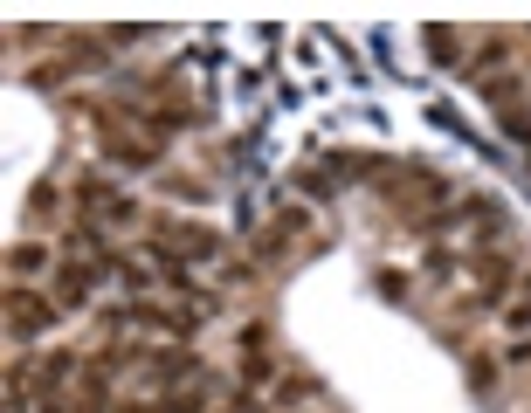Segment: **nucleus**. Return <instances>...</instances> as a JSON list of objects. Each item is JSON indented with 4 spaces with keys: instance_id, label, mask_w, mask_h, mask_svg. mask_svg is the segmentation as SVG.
<instances>
[{
    "instance_id": "9",
    "label": "nucleus",
    "mask_w": 531,
    "mask_h": 413,
    "mask_svg": "<svg viewBox=\"0 0 531 413\" xmlns=\"http://www.w3.org/2000/svg\"><path fill=\"white\" fill-rule=\"evenodd\" d=\"M56 207H63L56 180H35V186H28V214H56Z\"/></svg>"
},
{
    "instance_id": "10",
    "label": "nucleus",
    "mask_w": 531,
    "mask_h": 413,
    "mask_svg": "<svg viewBox=\"0 0 531 413\" xmlns=\"http://www.w3.org/2000/svg\"><path fill=\"white\" fill-rule=\"evenodd\" d=\"M304 393H318V379H297V372H290V379L276 386V407H297Z\"/></svg>"
},
{
    "instance_id": "2",
    "label": "nucleus",
    "mask_w": 531,
    "mask_h": 413,
    "mask_svg": "<svg viewBox=\"0 0 531 413\" xmlns=\"http://www.w3.org/2000/svg\"><path fill=\"white\" fill-rule=\"evenodd\" d=\"M48 317H56V304H48V296H35V290H7V331L21 337V345H28V337H42L48 331Z\"/></svg>"
},
{
    "instance_id": "13",
    "label": "nucleus",
    "mask_w": 531,
    "mask_h": 413,
    "mask_svg": "<svg viewBox=\"0 0 531 413\" xmlns=\"http://www.w3.org/2000/svg\"><path fill=\"white\" fill-rule=\"evenodd\" d=\"M484 97H490V104H511L517 83H511V77H484Z\"/></svg>"
},
{
    "instance_id": "5",
    "label": "nucleus",
    "mask_w": 531,
    "mask_h": 413,
    "mask_svg": "<svg viewBox=\"0 0 531 413\" xmlns=\"http://www.w3.org/2000/svg\"><path fill=\"white\" fill-rule=\"evenodd\" d=\"M110 200H118V193H110L104 172H77V207H83V214H110Z\"/></svg>"
},
{
    "instance_id": "7",
    "label": "nucleus",
    "mask_w": 531,
    "mask_h": 413,
    "mask_svg": "<svg viewBox=\"0 0 531 413\" xmlns=\"http://www.w3.org/2000/svg\"><path fill=\"white\" fill-rule=\"evenodd\" d=\"M469 269H476V275L490 283V296H497L504 283H511V262H504V255H469Z\"/></svg>"
},
{
    "instance_id": "8",
    "label": "nucleus",
    "mask_w": 531,
    "mask_h": 413,
    "mask_svg": "<svg viewBox=\"0 0 531 413\" xmlns=\"http://www.w3.org/2000/svg\"><path fill=\"white\" fill-rule=\"evenodd\" d=\"M511 48H517V42H511V35H490V42H484V48H476V62H469V77H484L490 62H504V56H511Z\"/></svg>"
},
{
    "instance_id": "6",
    "label": "nucleus",
    "mask_w": 531,
    "mask_h": 413,
    "mask_svg": "<svg viewBox=\"0 0 531 413\" xmlns=\"http://www.w3.org/2000/svg\"><path fill=\"white\" fill-rule=\"evenodd\" d=\"M35 269H48V248L42 242H15V248H7V275H15V283H21V275H35Z\"/></svg>"
},
{
    "instance_id": "12",
    "label": "nucleus",
    "mask_w": 531,
    "mask_h": 413,
    "mask_svg": "<svg viewBox=\"0 0 531 413\" xmlns=\"http://www.w3.org/2000/svg\"><path fill=\"white\" fill-rule=\"evenodd\" d=\"M290 180H297L311 200H331V180H325V172H290Z\"/></svg>"
},
{
    "instance_id": "14",
    "label": "nucleus",
    "mask_w": 531,
    "mask_h": 413,
    "mask_svg": "<svg viewBox=\"0 0 531 413\" xmlns=\"http://www.w3.org/2000/svg\"><path fill=\"white\" fill-rule=\"evenodd\" d=\"M504 131H511L517 145H531V118H525V110H504Z\"/></svg>"
},
{
    "instance_id": "16",
    "label": "nucleus",
    "mask_w": 531,
    "mask_h": 413,
    "mask_svg": "<svg viewBox=\"0 0 531 413\" xmlns=\"http://www.w3.org/2000/svg\"><path fill=\"white\" fill-rule=\"evenodd\" d=\"M490 379H497V366H490V358H469V386H476V393H484Z\"/></svg>"
},
{
    "instance_id": "11",
    "label": "nucleus",
    "mask_w": 531,
    "mask_h": 413,
    "mask_svg": "<svg viewBox=\"0 0 531 413\" xmlns=\"http://www.w3.org/2000/svg\"><path fill=\"white\" fill-rule=\"evenodd\" d=\"M428 56H435V62H455V35L449 28H428Z\"/></svg>"
},
{
    "instance_id": "15",
    "label": "nucleus",
    "mask_w": 531,
    "mask_h": 413,
    "mask_svg": "<svg viewBox=\"0 0 531 413\" xmlns=\"http://www.w3.org/2000/svg\"><path fill=\"white\" fill-rule=\"evenodd\" d=\"M104 221H118V228H125V221H139V200H125V193H118V200H110V214Z\"/></svg>"
},
{
    "instance_id": "3",
    "label": "nucleus",
    "mask_w": 531,
    "mask_h": 413,
    "mask_svg": "<svg viewBox=\"0 0 531 413\" xmlns=\"http://www.w3.org/2000/svg\"><path fill=\"white\" fill-rule=\"evenodd\" d=\"M90 290H97L90 262H63V269H56V310H83V304H90Z\"/></svg>"
},
{
    "instance_id": "17",
    "label": "nucleus",
    "mask_w": 531,
    "mask_h": 413,
    "mask_svg": "<svg viewBox=\"0 0 531 413\" xmlns=\"http://www.w3.org/2000/svg\"><path fill=\"white\" fill-rule=\"evenodd\" d=\"M166 193H187V200H201L207 186H201V180H187V172H172V180H166Z\"/></svg>"
},
{
    "instance_id": "4",
    "label": "nucleus",
    "mask_w": 531,
    "mask_h": 413,
    "mask_svg": "<svg viewBox=\"0 0 531 413\" xmlns=\"http://www.w3.org/2000/svg\"><path fill=\"white\" fill-rule=\"evenodd\" d=\"M104 152L118 159V166L145 172V166H152V159H159V145H152V138H131V131H110V138H104Z\"/></svg>"
},
{
    "instance_id": "1",
    "label": "nucleus",
    "mask_w": 531,
    "mask_h": 413,
    "mask_svg": "<svg viewBox=\"0 0 531 413\" xmlns=\"http://www.w3.org/2000/svg\"><path fill=\"white\" fill-rule=\"evenodd\" d=\"M139 372L159 386V393H187V379H201V358H193L187 345H166V352H152V345H145Z\"/></svg>"
}]
</instances>
